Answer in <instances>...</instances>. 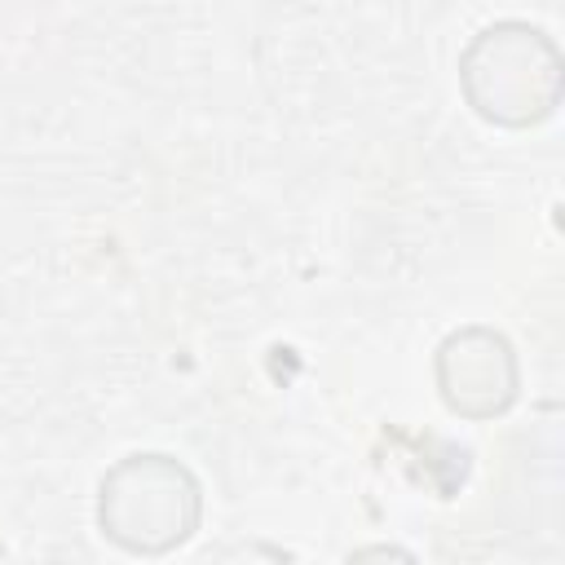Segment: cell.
Masks as SVG:
<instances>
[{
	"label": "cell",
	"instance_id": "1",
	"mask_svg": "<svg viewBox=\"0 0 565 565\" xmlns=\"http://www.w3.org/2000/svg\"><path fill=\"white\" fill-rule=\"evenodd\" d=\"M459 93L463 106L490 128L503 132L539 128L556 115L565 97L561 44L525 18H499L463 44Z\"/></svg>",
	"mask_w": 565,
	"mask_h": 565
},
{
	"label": "cell",
	"instance_id": "2",
	"mask_svg": "<svg viewBox=\"0 0 565 565\" xmlns=\"http://www.w3.org/2000/svg\"><path fill=\"white\" fill-rule=\"evenodd\" d=\"M203 525V481L168 450H132L97 481V530L128 556H168Z\"/></svg>",
	"mask_w": 565,
	"mask_h": 565
},
{
	"label": "cell",
	"instance_id": "3",
	"mask_svg": "<svg viewBox=\"0 0 565 565\" xmlns=\"http://www.w3.org/2000/svg\"><path fill=\"white\" fill-rule=\"evenodd\" d=\"M433 384L441 406L455 419L486 424L516 406L521 397V358L516 344L486 322H463L446 331L433 349Z\"/></svg>",
	"mask_w": 565,
	"mask_h": 565
},
{
	"label": "cell",
	"instance_id": "4",
	"mask_svg": "<svg viewBox=\"0 0 565 565\" xmlns=\"http://www.w3.org/2000/svg\"><path fill=\"white\" fill-rule=\"evenodd\" d=\"M353 556H411V552H402V547H362Z\"/></svg>",
	"mask_w": 565,
	"mask_h": 565
}]
</instances>
